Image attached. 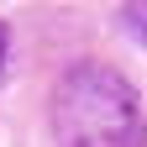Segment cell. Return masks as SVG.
<instances>
[{"label":"cell","instance_id":"obj_1","mask_svg":"<svg viewBox=\"0 0 147 147\" xmlns=\"http://www.w3.org/2000/svg\"><path fill=\"white\" fill-rule=\"evenodd\" d=\"M53 137L58 147H142L147 116L116 68L74 63L53 84Z\"/></svg>","mask_w":147,"mask_h":147},{"label":"cell","instance_id":"obj_2","mask_svg":"<svg viewBox=\"0 0 147 147\" xmlns=\"http://www.w3.org/2000/svg\"><path fill=\"white\" fill-rule=\"evenodd\" d=\"M121 32H131L137 42L147 47V0H126V5H121Z\"/></svg>","mask_w":147,"mask_h":147},{"label":"cell","instance_id":"obj_3","mask_svg":"<svg viewBox=\"0 0 147 147\" xmlns=\"http://www.w3.org/2000/svg\"><path fill=\"white\" fill-rule=\"evenodd\" d=\"M5 68H11V26L0 21V79H5Z\"/></svg>","mask_w":147,"mask_h":147}]
</instances>
